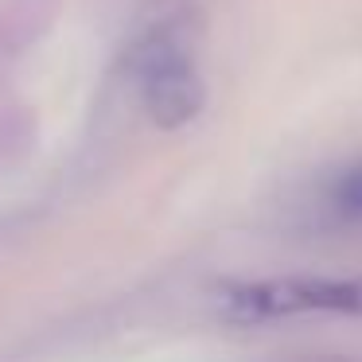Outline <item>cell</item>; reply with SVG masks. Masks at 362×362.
Listing matches in <instances>:
<instances>
[{"mask_svg": "<svg viewBox=\"0 0 362 362\" xmlns=\"http://www.w3.org/2000/svg\"><path fill=\"white\" fill-rule=\"evenodd\" d=\"M133 74H136V94H141V105L152 117V125L180 129L199 117V110L206 102V90H203L199 71L191 66L187 51L175 40L152 35L136 51Z\"/></svg>", "mask_w": 362, "mask_h": 362, "instance_id": "2", "label": "cell"}, {"mask_svg": "<svg viewBox=\"0 0 362 362\" xmlns=\"http://www.w3.org/2000/svg\"><path fill=\"white\" fill-rule=\"evenodd\" d=\"M323 218L335 226H362V160L331 175L323 187Z\"/></svg>", "mask_w": 362, "mask_h": 362, "instance_id": "3", "label": "cell"}, {"mask_svg": "<svg viewBox=\"0 0 362 362\" xmlns=\"http://www.w3.org/2000/svg\"><path fill=\"white\" fill-rule=\"evenodd\" d=\"M222 320L242 327L292 320H362V276H261L218 288Z\"/></svg>", "mask_w": 362, "mask_h": 362, "instance_id": "1", "label": "cell"}]
</instances>
